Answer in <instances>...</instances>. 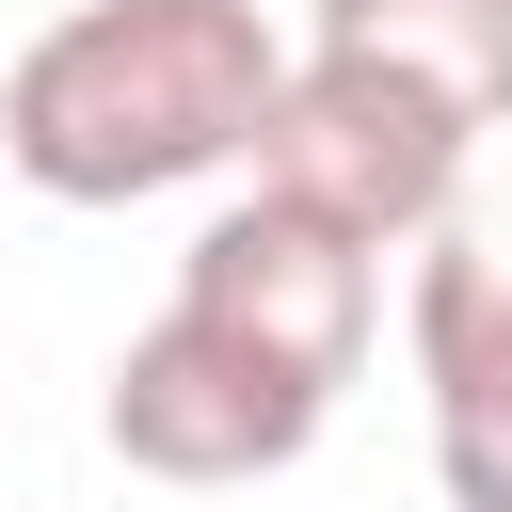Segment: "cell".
<instances>
[{
    "instance_id": "6da1fadb",
    "label": "cell",
    "mask_w": 512,
    "mask_h": 512,
    "mask_svg": "<svg viewBox=\"0 0 512 512\" xmlns=\"http://www.w3.org/2000/svg\"><path fill=\"white\" fill-rule=\"evenodd\" d=\"M288 80V32L256 0H80L0 80V160L48 208H144L256 144Z\"/></svg>"
},
{
    "instance_id": "7a4b0ae2",
    "label": "cell",
    "mask_w": 512,
    "mask_h": 512,
    "mask_svg": "<svg viewBox=\"0 0 512 512\" xmlns=\"http://www.w3.org/2000/svg\"><path fill=\"white\" fill-rule=\"evenodd\" d=\"M464 144H480V128H464L432 80L352 64V48H288V80H272V112H256L240 176H256V192H288V208H320L336 240L400 256V240H432V224L464 208Z\"/></svg>"
},
{
    "instance_id": "3957f363",
    "label": "cell",
    "mask_w": 512,
    "mask_h": 512,
    "mask_svg": "<svg viewBox=\"0 0 512 512\" xmlns=\"http://www.w3.org/2000/svg\"><path fill=\"white\" fill-rule=\"evenodd\" d=\"M320 416H336V400H320L304 368H272L256 336H224V320H192V304H160V320L112 352V384H96L112 464H128V480H176V496H224V480L304 464Z\"/></svg>"
},
{
    "instance_id": "277c9868",
    "label": "cell",
    "mask_w": 512,
    "mask_h": 512,
    "mask_svg": "<svg viewBox=\"0 0 512 512\" xmlns=\"http://www.w3.org/2000/svg\"><path fill=\"white\" fill-rule=\"evenodd\" d=\"M176 304H192V320H224V336H256L272 368H304V384L336 400V384L368 368L384 256H368V240H336L320 208H288V192H240V208H208V224H192Z\"/></svg>"
},
{
    "instance_id": "5b68a950",
    "label": "cell",
    "mask_w": 512,
    "mask_h": 512,
    "mask_svg": "<svg viewBox=\"0 0 512 512\" xmlns=\"http://www.w3.org/2000/svg\"><path fill=\"white\" fill-rule=\"evenodd\" d=\"M400 336H416L432 416H512V208H448L416 240Z\"/></svg>"
},
{
    "instance_id": "8992f818",
    "label": "cell",
    "mask_w": 512,
    "mask_h": 512,
    "mask_svg": "<svg viewBox=\"0 0 512 512\" xmlns=\"http://www.w3.org/2000/svg\"><path fill=\"white\" fill-rule=\"evenodd\" d=\"M304 48L400 64V80H432L464 128L512 112V0H304Z\"/></svg>"
},
{
    "instance_id": "52a82bcc",
    "label": "cell",
    "mask_w": 512,
    "mask_h": 512,
    "mask_svg": "<svg viewBox=\"0 0 512 512\" xmlns=\"http://www.w3.org/2000/svg\"><path fill=\"white\" fill-rule=\"evenodd\" d=\"M432 480L448 512H512V416H432Z\"/></svg>"
}]
</instances>
